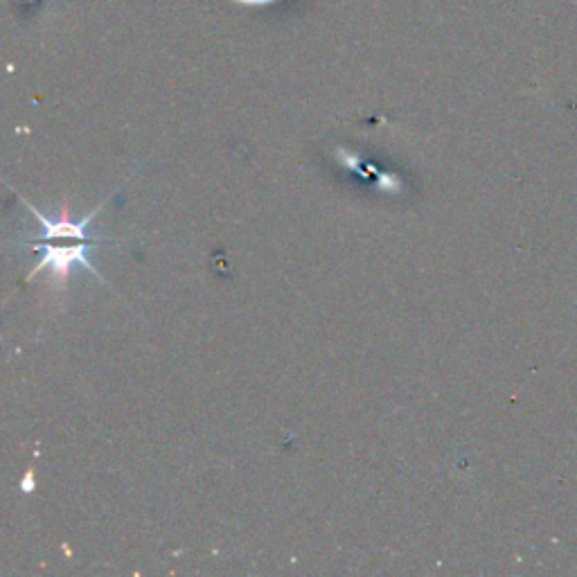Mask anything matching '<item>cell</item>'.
Here are the masks:
<instances>
[{
    "label": "cell",
    "instance_id": "obj_1",
    "mask_svg": "<svg viewBox=\"0 0 577 577\" xmlns=\"http://www.w3.org/2000/svg\"><path fill=\"white\" fill-rule=\"evenodd\" d=\"M93 246H95V242H86V244H77V246H64V248L34 244L32 246L34 251H43V260L37 266H34V271L30 273V278H34V275L41 273L43 269H46V266H52V271L59 273V275H64V278H66L70 264H84L88 271L97 275V269L93 266L91 257H88V251H91Z\"/></svg>",
    "mask_w": 577,
    "mask_h": 577
}]
</instances>
